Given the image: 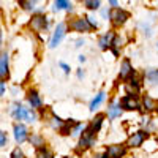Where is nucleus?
Masks as SVG:
<instances>
[{"label": "nucleus", "mask_w": 158, "mask_h": 158, "mask_svg": "<svg viewBox=\"0 0 158 158\" xmlns=\"http://www.w3.org/2000/svg\"><path fill=\"white\" fill-rule=\"evenodd\" d=\"M84 44V40H77V41H76V48H81Z\"/></svg>", "instance_id": "nucleus-37"}, {"label": "nucleus", "mask_w": 158, "mask_h": 158, "mask_svg": "<svg viewBox=\"0 0 158 158\" xmlns=\"http://www.w3.org/2000/svg\"><path fill=\"white\" fill-rule=\"evenodd\" d=\"M111 48H112V51H114V54L117 56V54H118V49L122 48V40L118 38L117 35H115L114 40H112V46H111Z\"/></svg>", "instance_id": "nucleus-27"}, {"label": "nucleus", "mask_w": 158, "mask_h": 158, "mask_svg": "<svg viewBox=\"0 0 158 158\" xmlns=\"http://www.w3.org/2000/svg\"><path fill=\"white\" fill-rule=\"evenodd\" d=\"M100 10H101V16L106 18V19L109 21V10H111V8H100Z\"/></svg>", "instance_id": "nucleus-34"}, {"label": "nucleus", "mask_w": 158, "mask_h": 158, "mask_svg": "<svg viewBox=\"0 0 158 158\" xmlns=\"http://www.w3.org/2000/svg\"><path fill=\"white\" fill-rule=\"evenodd\" d=\"M127 150H128V146H125V144H112L100 158H123L127 155Z\"/></svg>", "instance_id": "nucleus-2"}, {"label": "nucleus", "mask_w": 158, "mask_h": 158, "mask_svg": "<svg viewBox=\"0 0 158 158\" xmlns=\"http://www.w3.org/2000/svg\"><path fill=\"white\" fill-rule=\"evenodd\" d=\"M27 100H29V104L32 106V109H38V108L43 106V101H41V98H40V95H38L36 90H29Z\"/></svg>", "instance_id": "nucleus-14"}, {"label": "nucleus", "mask_w": 158, "mask_h": 158, "mask_svg": "<svg viewBox=\"0 0 158 158\" xmlns=\"http://www.w3.org/2000/svg\"><path fill=\"white\" fill-rule=\"evenodd\" d=\"M76 2H84V0H76Z\"/></svg>", "instance_id": "nucleus-41"}, {"label": "nucleus", "mask_w": 158, "mask_h": 158, "mask_svg": "<svg viewBox=\"0 0 158 158\" xmlns=\"http://www.w3.org/2000/svg\"><path fill=\"white\" fill-rule=\"evenodd\" d=\"M77 77H79V79H82V77H84V71H82V70H79V71H77Z\"/></svg>", "instance_id": "nucleus-38"}, {"label": "nucleus", "mask_w": 158, "mask_h": 158, "mask_svg": "<svg viewBox=\"0 0 158 158\" xmlns=\"http://www.w3.org/2000/svg\"><path fill=\"white\" fill-rule=\"evenodd\" d=\"M142 104H144V108H146L147 112L156 111V108H158V101H156L155 98H152L150 95H144V98H142Z\"/></svg>", "instance_id": "nucleus-16"}, {"label": "nucleus", "mask_w": 158, "mask_h": 158, "mask_svg": "<svg viewBox=\"0 0 158 158\" xmlns=\"http://www.w3.org/2000/svg\"><path fill=\"white\" fill-rule=\"evenodd\" d=\"M0 48H2V29H0Z\"/></svg>", "instance_id": "nucleus-40"}, {"label": "nucleus", "mask_w": 158, "mask_h": 158, "mask_svg": "<svg viewBox=\"0 0 158 158\" xmlns=\"http://www.w3.org/2000/svg\"><path fill=\"white\" fill-rule=\"evenodd\" d=\"M8 65H10V57L6 52L0 54V79L8 76Z\"/></svg>", "instance_id": "nucleus-15"}, {"label": "nucleus", "mask_w": 158, "mask_h": 158, "mask_svg": "<svg viewBox=\"0 0 158 158\" xmlns=\"http://www.w3.org/2000/svg\"><path fill=\"white\" fill-rule=\"evenodd\" d=\"M13 131H15V139H16V142L22 144L24 141L29 139V131H27V127H25V125L16 123L15 128H13Z\"/></svg>", "instance_id": "nucleus-9"}, {"label": "nucleus", "mask_w": 158, "mask_h": 158, "mask_svg": "<svg viewBox=\"0 0 158 158\" xmlns=\"http://www.w3.org/2000/svg\"><path fill=\"white\" fill-rule=\"evenodd\" d=\"M67 27H68V25L65 24V22H59V24H57L54 33H52L51 43H49V48H51V49H54V48H57V46L60 44V41L63 40L65 33H67Z\"/></svg>", "instance_id": "nucleus-7"}, {"label": "nucleus", "mask_w": 158, "mask_h": 158, "mask_svg": "<svg viewBox=\"0 0 158 158\" xmlns=\"http://www.w3.org/2000/svg\"><path fill=\"white\" fill-rule=\"evenodd\" d=\"M74 123H76V122L73 120V118H70V120H65L59 131H60L62 135H70V133H71V128H73V125H74Z\"/></svg>", "instance_id": "nucleus-24"}, {"label": "nucleus", "mask_w": 158, "mask_h": 158, "mask_svg": "<svg viewBox=\"0 0 158 158\" xmlns=\"http://www.w3.org/2000/svg\"><path fill=\"white\" fill-rule=\"evenodd\" d=\"M60 68L63 70V73H65V74H70V65H67V63L60 62Z\"/></svg>", "instance_id": "nucleus-33"}, {"label": "nucleus", "mask_w": 158, "mask_h": 158, "mask_svg": "<svg viewBox=\"0 0 158 158\" xmlns=\"http://www.w3.org/2000/svg\"><path fill=\"white\" fill-rule=\"evenodd\" d=\"M104 97H106V94H104V92H100V94H98L94 100H92V103H90V108H89V109H90L92 112H94V111L100 106V104L104 101Z\"/></svg>", "instance_id": "nucleus-20"}, {"label": "nucleus", "mask_w": 158, "mask_h": 158, "mask_svg": "<svg viewBox=\"0 0 158 158\" xmlns=\"http://www.w3.org/2000/svg\"><path fill=\"white\" fill-rule=\"evenodd\" d=\"M103 118H104V114H98V115L94 118V122H92V125H90L92 131H94L95 135L100 131V128H101V125H103Z\"/></svg>", "instance_id": "nucleus-21"}, {"label": "nucleus", "mask_w": 158, "mask_h": 158, "mask_svg": "<svg viewBox=\"0 0 158 158\" xmlns=\"http://www.w3.org/2000/svg\"><path fill=\"white\" fill-rule=\"evenodd\" d=\"M36 158H54V153H52L48 147L41 146V147H38V150H36Z\"/></svg>", "instance_id": "nucleus-23"}, {"label": "nucleus", "mask_w": 158, "mask_h": 158, "mask_svg": "<svg viewBox=\"0 0 158 158\" xmlns=\"http://www.w3.org/2000/svg\"><path fill=\"white\" fill-rule=\"evenodd\" d=\"M146 139H147V131L139 130V131H136V133H133V135H131V136L128 138L127 146H128L130 149H138V147H141V146H142Z\"/></svg>", "instance_id": "nucleus-8"}, {"label": "nucleus", "mask_w": 158, "mask_h": 158, "mask_svg": "<svg viewBox=\"0 0 158 158\" xmlns=\"http://www.w3.org/2000/svg\"><path fill=\"white\" fill-rule=\"evenodd\" d=\"M144 79H146L150 85H156L158 84V70H155V68L147 70L146 74H144Z\"/></svg>", "instance_id": "nucleus-18"}, {"label": "nucleus", "mask_w": 158, "mask_h": 158, "mask_svg": "<svg viewBox=\"0 0 158 158\" xmlns=\"http://www.w3.org/2000/svg\"><path fill=\"white\" fill-rule=\"evenodd\" d=\"M18 3L22 10H27V11H33L38 5V0H18Z\"/></svg>", "instance_id": "nucleus-19"}, {"label": "nucleus", "mask_w": 158, "mask_h": 158, "mask_svg": "<svg viewBox=\"0 0 158 158\" xmlns=\"http://www.w3.org/2000/svg\"><path fill=\"white\" fill-rule=\"evenodd\" d=\"M29 139H30V142H32V146H35V147L44 146V139H43V136H40V135H32Z\"/></svg>", "instance_id": "nucleus-26"}, {"label": "nucleus", "mask_w": 158, "mask_h": 158, "mask_svg": "<svg viewBox=\"0 0 158 158\" xmlns=\"http://www.w3.org/2000/svg\"><path fill=\"white\" fill-rule=\"evenodd\" d=\"M3 94H5V81L0 79V97H3Z\"/></svg>", "instance_id": "nucleus-35"}, {"label": "nucleus", "mask_w": 158, "mask_h": 158, "mask_svg": "<svg viewBox=\"0 0 158 158\" xmlns=\"http://www.w3.org/2000/svg\"><path fill=\"white\" fill-rule=\"evenodd\" d=\"M135 74V70H133V65L128 59H125L120 65V79L122 81H128V79Z\"/></svg>", "instance_id": "nucleus-10"}, {"label": "nucleus", "mask_w": 158, "mask_h": 158, "mask_svg": "<svg viewBox=\"0 0 158 158\" xmlns=\"http://www.w3.org/2000/svg\"><path fill=\"white\" fill-rule=\"evenodd\" d=\"M70 29L73 32H79V33H87L90 30H94V29H92V25H90V22H89V19H87V16L85 18H76V19H73L70 22Z\"/></svg>", "instance_id": "nucleus-4"}, {"label": "nucleus", "mask_w": 158, "mask_h": 158, "mask_svg": "<svg viewBox=\"0 0 158 158\" xmlns=\"http://www.w3.org/2000/svg\"><path fill=\"white\" fill-rule=\"evenodd\" d=\"M120 114H122L120 103L112 101V103L109 104V108H108V115H109V118H117V117H120Z\"/></svg>", "instance_id": "nucleus-17"}, {"label": "nucleus", "mask_w": 158, "mask_h": 158, "mask_svg": "<svg viewBox=\"0 0 158 158\" xmlns=\"http://www.w3.org/2000/svg\"><path fill=\"white\" fill-rule=\"evenodd\" d=\"M6 141H8V136H6V133H5V131H2V130H0V147H3L5 144H6Z\"/></svg>", "instance_id": "nucleus-31"}, {"label": "nucleus", "mask_w": 158, "mask_h": 158, "mask_svg": "<svg viewBox=\"0 0 158 158\" xmlns=\"http://www.w3.org/2000/svg\"><path fill=\"white\" fill-rule=\"evenodd\" d=\"M52 11H73L70 0H52Z\"/></svg>", "instance_id": "nucleus-12"}, {"label": "nucleus", "mask_w": 158, "mask_h": 158, "mask_svg": "<svg viewBox=\"0 0 158 158\" xmlns=\"http://www.w3.org/2000/svg\"><path fill=\"white\" fill-rule=\"evenodd\" d=\"M156 112H158V108H156Z\"/></svg>", "instance_id": "nucleus-42"}, {"label": "nucleus", "mask_w": 158, "mask_h": 158, "mask_svg": "<svg viewBox=\"0 0 158 158\" xmlns=\"http://www.w3.org/2000/svg\"><path fill=\"white\" fill-rule=\"evenodd\" d=\"M63 122H65V120H62L60 117L52 115V122H51V123H52V127H54V128H59V130H60V127L63 125Z\"/></svg>", "instance_id": "nucleus-28"}, {"label": "nucleus", "mask_w": 158, "mask_h": 158, "mask_svg": "<svg viewBox=\"0 0 158 158\" xmlns=\"http://www.w3.org/2000/svg\"><path fill=\"white\" fill-rule=\"evenodd\" d=\"M27 109H29V108H24L22 104L16 103V104H13V108H11V115L15 117V120H25Z\"/></svg>", "instance_id": "nucleus-13"}, {"label": "nucleus", "mask_w": 158, "mask_h": 158, "mask_svg": "<svg viewBox=\"0 0 158 158\" xmlns=\"http://www.w3.org/2000/svg\"><path fill=\"white\" fill-rule=\"evenodd\" d=\"M120 108L127 111H139L141 109V103L136 97V94H128L120 100Z\"/></svg>", "instance_id": "nucleus-3"}, {"label": "nucleus", "mask_w": 158, "mask_h": 158, "mask_svg": "<svg viewBox=\"0 0 158 158\" xmlns=\"http://www.w3.org/2000/svg\"><path fill=\"white\" fill-rule=\"evenodd\" d=\"M84 6L89 11H97L101 8V0H84Z\"/></svg>", "instance_id": "nucleus-22"}, {"label": "nucleus", "mask_w": 158, "mask_h": 158, "mask_svg": "<svg viewBox=\"0 0 158 158\" xmlns=\"http://www.w3.org/2000/svg\"><path fill=\"white\" fill-rule=\"evenodd\" d=\"M79 62H85V57L84 56H79Z\"/></svg>", "instance_id": "nucleus-39"}, {"label": "nucleus", "mask_w": 158, "mask_h": 158, "mask_svg": "<svg viewBox=\"0 0 158 158\" xmlns=\"http://www.w3.org/2000/svg\"><path fill=\"white\" fill-rule=\"evenodd\" d=\"M94 141H95V133L92 131V128L89 127L87 130L82 131V135H81V139H79V144H77V150L81 152V150H85L89 147L94 146Z\"/></svg>", "instance_id": "nucleus-5"}, {"label": "nucleus", "mask_w": 158, "mask_h": 158, "mask_svg": "<svg viewBox=\"0 0 158 158\" xmlns=\"http://www.w3.org/2000/svg\"><path fill=\"white\" fill-rule=\"evenodd\" d=\"M11 158H25V155H24V152L19 147H16V149H13V152H11Z\"/></svg>", "instance_id": "nucleus-29"}, {"label": "nucleus", "mask_w": 158, "mask_h": 158, "mask_svg": "<svg viewBox=\"0 0 158 158\" xmlns=\"http://www.w3.org/2000/svg\"><path fill=\"white\" fill-rule=\"evenodd\" d=\"M130 19V13L120 6H111L109 10V21L114 27H122V25Z\"/></svg>", "instance_id": "nucleus-1"}, {"label": "nucleus", "mask_w": 158, "mask_h": 158, "mask_svg": "<svg viewBox=\"0 0 158 158\" xmlns=\"http://www.w3.org/2000/svg\"><path fill=\"white\" fill-rule=\"evenodd\" d=\"M25 120L27 122H35L36 120V115L32 109H27V114H25Z\"/></svg>", "instance_id": "nucleus-30"}, {"label": "nucleus", "mask_w": 158, "mask_h": 158, "mask_svg": "<svg viewBox=\"0 0 158 158\" xmlns=\"http://www.w3.org/2000/svg\"><path fill=\"white\" fill-rule=\"evenodd\" d=\"M48 24H49V22H48V18H46L44 15H41V13H36V15H33L32 19H30V27H32V30L36 32V33L46 30V29H48Z\"/></svg>", "instance_id": "nucleus-6"}, {"label": "nucleus", "mask_w": 158, "mask_h": 158, "mask_svg": "<svg viewBox=\"0 0 158 158\" xmlns=\"http://www.w3.org/2000/svg\"><path fill=\"white\" fill-rule=\"evenodd\" d=\"M82 131H84V125H82L81 122H76V123L73 125V128H71V136L79 138V136L82 135Z\"/></svg>", "instance_id": "nucleus-25"}, {"label": "nucleus", "mask_w": 158, "mask_h": 158, "mask_svg": "<svg viewBox=\"0 0 158 158\" xmlns=\"http://www.w3.org/2000/svg\"><path fill=\"white\" fill-rule=\"evenodd\" d=\"M87 19H89V22H90V25H92V29H98V22L95 21L94 16H87Z\"/></svg>", "instance_id": "nucleus-32"}, {"label": "nucleus", "mask_w": 158, "mask_h": 158, "mask_svg": "<svg viewBox=\"0 0 158 158\" xmlns=\"http://www.w3.org/2000/svg\"><path fill=\"white\" fill-rule=\"evenodd\" d=\"M114 36H115V33H114V32H108V33L101 35V36L98 38V46H100V49H103V51L111 49Z\"/></svg>", "instance_id": "nucleus-11"}, {"label": "nucleus", "mask_w": 158, "mask_h": 158, "mask_svg": "<svg viewBox=\"0 0 158 158\" xmlns=\"http://www.w3.org/2000/svg\"><path fill=\"white\" fill-rule=\"evenodd\" d=\"M111 6H118V0H108Z\"/></svg>", "instance_id": "nucleus-36"}]
</instances>
